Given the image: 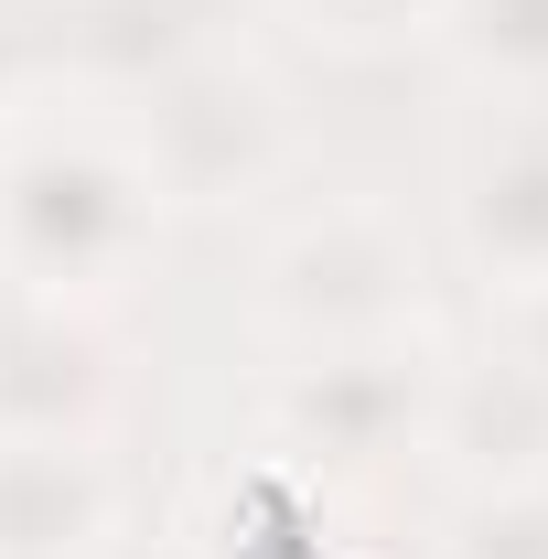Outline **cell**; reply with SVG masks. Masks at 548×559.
Here are the masks:
<instances>
[{
	"mask_svg": "<svg viewBox=\"0 0 548 559\" xmlns=\"http://www.w3.org/2000/svg\"><path fill=\"white\" fill-rule=\"evenodd\" d=\"M162 183L140 173L130 130L97 119H22L0 130V280L55 290V301H108L151 270L162 248Z\"/></svg>",
	"mask_w": 548,
	"mask_h": 559,
	"instance_id": "6da1fadb",
	"label": "cell"
},
{
	"mask_svg": "<svg viewBox=\"0 0 548 559\" xmlns=\"http://www.w3.org/2000/svg\"><path fill=\"white\" fill-rule=\"evenodd\" d=\"M248 323L270 355L430 334V259H419L409 215L377 194H323V205L279 215L259 248V280H248Z\"/></svg>",
	"mask_w": 548,
	"mask_h": 559,
	"instance_id": "7a4b0ae2",
	"label": "cell"
},
{
	"mask_svg": "<svg viewBox=\"0 0 548 559\" xmlns=\"http://www.w3.org/2000/svg\"><path fill=\"white\" fill-rule=\"evenodd\" d=\"M130 97H140L130 151L162 183L172 215H237V205H259V194H279L301 173V119H290L279 75L248 66V55H205L194 44L162 75H140Z\"/></svg>",
	"mask_w": 548,
	"mask_h": 559,
	"instance_id": "3957f363",
	"label": "cell"
},
{
	"mask_svg": "<svg viewBox=\"0 0 548 559\" xmlns=\"http://www.w3.org/2000/svg\"><path fill=\"white\" fill-rule=\"evenodd\" d=\"M430 377H441L430 334L334 345V355H279L270 399H259L270 452L301 463L312 485H323V474H377V463L419 452V430H430Z\"/></svg>",
	"mask_w": 548,
	"mask_h": 559,
	"instance_id": "277c9868",
	"label": "cell"
},
{
	"mask_svg": "<svg viewBox=\"0 0 548 559\" xmlns=\"http://www.w3.org/2000/svg\"><path fill=\"white\" fill-rule=\"evenodd\" d=\"M108 409H119V345H108L97 301H55V290L0 280V430L97 441Z\"/></svg>",
	"mask_w": 548,
	"mask_h": 559,
	"instance_id": "5b68a950",
	"label": "cell"
},
{
	"mask_svg": "<svg viewBox=\"0 0 548 559\" xmlns=\"http://www.w3.org/2000/svg\"><path fill=\"white\" fill-rule=\"evenodd\" d=\"M419 452H430V463H441L463 495L548 485V377H538V366H516L505 345H484V355H441Z\"/></svg>",
	"mask_w": 548,
	"mask_h": 559,
	"instance_id": "8992f818",
	"label": "cell"
},
{
	"mask_svg": "<svg viewBox=\"0 0 548 559\" xmlns=\"http://www.w3.org/2000/svg\"><path fill=\"white\" fill-rule=\"evenodd\" d=\"M452 248L495 301L548 290V108H516L452 173Z\"/></svg>",
	"mask_w": 548,
	"mask_h": 559,
	"instance_id": "52a82bcc",
	"label": "cell"
},
{
	"mask_svg": "<svg viewBox=\"0 0 548 559\" xmlns=\"http://www.w3.org/2000/svg\"><path fill=\"white\" fill-rule=\"evenodd\" d=\"M130 527V485L97 441L0 430V559H86Z\"/></svg>",
	"mask_w": 548,
	"mask_h": 559,
	"instance_id": "ba28073f",
	"label": "cell"
},
{
	"mask_svg": "<svg viewBox=\"0 0 548 559\" xmlns=\"http://www.w3.org/2000/svg\"><path fill=\"white\" fill-rule=\"evenodd\" d=\"M215 549L205 559H344L334 538V516H323V485L301 474V463H248L237 485L215 495V527H205Z\"/></svg>",
	"mask_w": 548,
	"mask_h": 559,
	"instance_id": "9c48e42d",
	"label": "cell"
},
{
	"mask_svg": "<svg viewBox=\"0 0 548 559\" xmlns=\"http://www.w3.org/2000/svg\"><path fill=\"white\" fill-rule=\"evenodd\" d=\"M430 44L495 108H548V0H452Z\"/></svg>",
	"mask_w": 548,
	"mask_h": 559,
	"instance_id": "30bf717a",
	"label": "cell"
},
{
	"mask_svg": "<svg viewBox=\"0 0 548 559\" xmlns=\"http://www.w3.org/2000/svg\"><path fill=\"white\" fill-rule=\"evenodd\" d=\"M279 11H290L301 44H323V55H344V66H377V55L430 44L452 0H279Z\"/></svg>",
	"mask_w": 548,
	"mask_h": 559,
	"instance_id": "8fae6325",
	"label": "cell"
},
{
	"mask_svg": "<svg viewBox=\"0 0 548 559\" xmlns=\"http://www.w3.org/2000/svg\"><path fill=\"white\" fill-rule=\"evenodd\" d=\"M430 559H548V485H495V495H452Z\"/></svg>",
	"mask_w": 548,
	"mask_h": 559,
	"instance_id": "7c38bea8",
	"label": "cell"
},
{
	"mask_svg": "<svg viewBox=\"0 0 548 559\" xmlns=\"http://www.w3.org/2000/svg\"><path fill=\"white\" fill-rule=\"evenodd\" d=\"M505 355L548 377V290H516V301H505Z\"/></svg>",
	"mask_w": 548,
	"mask_h": 559,
	"instance_id": "4fadbf2b",
	"label": "cell"
},
{
	"mask_svg": "<svg viewBox=\"0 0 548 559\" xmlns=\"http://www.w3.org/2000/svg\"><path fill=\"white\" fill-rule=\"evenodd\" d=\"M86 559H205L194 538H172V527H119V538H97Z\"/></svg>",
	"mask_w": 548,
	"mask_h": 559,
	"instance_id": "5bb4252c",
	"label": "cell"
}]
</instances>
